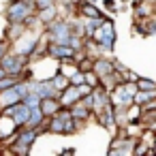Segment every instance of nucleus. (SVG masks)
Here are the masks:
<instances>
[{
    "mask_svg": "<svg viewBox=\"0 0 156 156\" xmlns=\"http://www.w3.org/2000/svg\"><path fill=\"white\" fill-rule=\"evenodd\" d=\"M135 86H137V90H154L156 88V81L150 79V77H139L135 81Z\"/></svg>",
    "mask_w": 156,
    "mask_h": 156,
    "instance_id": "obj_9",
    "label": "nucleus"
},
{
    "mask_svg": "<svg viewBox=\"0 0 156 156\" xmlns=\"http://www.w3.org/2000/svg\"><path fill=\"white\" fill-rule=\"evenodd\" d=\"M43 113H41V109L39 107H32L30 109V115H28V122L24 124V126H28V128H39V124L43 122Z\"/></svg>",
    "mask_w": 156,
    "mask_h": 156,
    "instance_id": "obj_7",
    "label": "nucleus"
},
{
    "mask_svg": "<svg viewBox=\"0 0 156 156\" xmlns=\"http://www.w3.org/2000/svg\"><path fill=\"white\" fill-rule=\"evenodd\" d=\"M71 118H75V120H83V122H88L90 118H92V111L81 103V101H77V103H73L71 107Z\"/></svg>",
    "mask_w": 156,
    "mask_h": 156,
    "instance_id": "obj_6",
    "label": "nucleus"
},
{
    "mask_svg": "<svg viewBox=\"0 0 156 156\" xmlns=\"http://www.w3.org/2000/svg\"><path fill=\"white\" fill-rule=\"evenodd\" d=\"M22 103H26L30 109H32V107H39V103H41V96H39L37 92H28V94L22 98Z\"/></svg>",
    "mask_w": 156,
    "mask_h": 156,
    "instance_id": "obj_10",
    "label": "nucleus"
},
{
    "mask_svg": "<svg viewBox=\"0 0 156 156\" xmlns=\"http://www.w3.org/2000/svg\"><path fill=\"white\" fill-rule=\"evenodd\" d=\"M60 107H62V105H60L58 96H43V98H41V103H39V109H41V113H43L45 118L56 115Z\"/></svg>",
    "mask_w": 156,
    "mask_h": 156,
    "instance_id": "obj_4",
    "label": "nucleus"
},
{
    "mask_svg": "<svg viewBox=\"0 0 156 156\" xmlns=\"http://www.w3.org/2000/svg\"><path fill=\"white\" fill-rule=\"evenodd\" d=\"M9 49H11V43H9L7 39H0V58H2Z\"/></svg>",
    "mask_w": 156,
    "mask_h": 156,
    "instance_id": "obj_14",
    "label": "nucleus"
},
{
    "mask_svg": "<svg viewBox=\"0 0 156 156\" xmlns=\"http://www.w3.org/2000/svg\"><path fill=\"white\" fill-rule=\"evenodd\" d=\"M103 9H105V13H118L120 9H118V5H115V0H103Z\"/></svg>",
    "mask_w": 156,
    "mask_h": 156,
    "instance_id": "obj_13",
    "label": "nucleus"
},
{
    "mask_svg": "<svg viewBox=\"0 0 156 156\" xmlns=\"http://www.w3.org/2000/svg\"><path fill=\"white\" fill-rule=\"evenodd\" d=\"M62 154L64 156H71V154H75V147H66V150H62Z\"/></svg>",
    "mask_w": 156,
    "mask_h": 156,
    "instance_id": "obj_16",
    "label": "nucleus"
},
{
    "mask_svg": "<svg viewBox=\"0 0 156 156\" xmlns=\"http://www.w3.org/2000/svg\"><path fill=\"white\" fill-rule=\"evenodd\" d=\"M49 83L54 86V90L62 92V90H64V88L69 86V77H66V75H62V73L58 71L56 75H51V77H49Z\"/></svg>",
    "mask_w": 156,
    "mask_h": 156,
    "instance_id": "obj_8",
    "label": "nucleus"
},
{
    "mask_svg": "<svg viewBox=\"0 0 156 156\" xmlns=\"http://www.w3.org/2000/svg\"><path fill=\"white\" fill-rule=\"evenodd\" d=\"M26 64H28V56H22L15 49H9L2 58H0V66L7 71V75H20Z\"/></svg>",
    "mask_w": 156,
    "mask_h": 156,
    "instance_id": "obj_2",
    "label": "nucleus"
},
{
    "mask_svg": "<svg viewBox=\"0 0 156 156\" xmlns=\"http://www.w3.org/2000/svg\"><path fill=\"white\" fill-rule=\"evenodd\" d=\"M34 13H37V20L45 26V24H49V22H54V20L60 17V7H58V5H49V7L37 9Z\"/></svg>",
    "mask_w": 156,
    "mask_h": 156,
    "instance_id": "obj_5",
    "label": "nucleus"
},
{
    "mask_svg": "<svg viewBox=\"0 0 156 156\" xmlns=\"http://www.w3.org/2000/svg\"><path fill=\"white\" fill-rule=\"evenodd\" d=\"M37 9L32 2H28V0H9L7 7H5V17L7 22H24L28 15H32Z\"/></svg>",
    "mask_w": 156,
    "mask_h": 156,
    "instance_id": "obj_1",
    "label": "nucleus"
},
{
    "mask_svg": "<svg viewBox=\"0 0 156 156\" xmlns=\"http://www.w3.org/2000/svg\"><path fill=\"white\" fill-rule=\"evenodd\" d=\"M81 98V94H79V88L77 86H73V83H69L60 94H58V101H60V105L62 107H71L73 103H77Z\"/></svg>",
    "mask_w": 156,
    "mask_h": 156,
    "instance_id": "obj_3",
    "label": "nucleus"
},
{
    "mask_svg": "<svg viewBox=\"0 0 156 156\" xmlns=\"http://www.w3.org/2000/svg\"><path fill=\"white\" fill-rule=\"evenodd\" d=\"M83 81H86L90 88H96V86H98V75H96L94 71H88V73H83Z\"/></svg>",
    "mask_w": 156,
    "mask_h": 156,
    "instance_id": "obj_11",
    "label": "nucleus"
},
{
    "mask_svg": "<svg viewBox=\"0 0 156 156\" xmlns=\"http://www.w3.org/2000/svg\"><path fill=\"white\" fill-rule=\"evenodd\" d=\"M69 83H73V86H81V83H83V73H81V71L71 73V75H69Z\"/></svg>",
    "mask_w": 156,
    "mask_h": 156,
    "instance_id": "obj_12",
    "label": "nucleus"
},
{
    "mask_svg": "<svg viewBox=\"0 0 156 156\" xmlns=\"http://www.w3.org/2000/svg\"><path fill=\"white\" fill-rule=\"evenodd\" d=\"M49 5H56V0H34V9H43Z\"/></svg>",
    "mask_w": 156,
    "mask_h": 156,
    "instance_id": "obj_15",
    "label": "nucleus"
}]
</instances>
